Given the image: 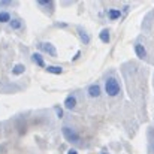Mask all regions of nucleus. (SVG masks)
<instances>
[{
  "mask_svg": "<svg viewBox=\"0 0 154 154\" xmlns=\"http://www.w3.org/2000/svg\"><path fill=\"white\" fill-rule=\"evenodd\" d=\"M105 91L109 97H115L120 94L121 91V87H120V82L115 76H108L106 78V82H105Z\"/></svg>",
  "mask_w": 154,
  "mask_h": 154,
  "instance_id": "nucleus-1",
  "label": "nucleus"
},
{
  "mask_svg": "<svg viewBox=\"0 0 154 154\" xmlns=\"http://www.w3.org/2000/svg\"><path fill=\"white\" fill-rule=\"evenodd\" d=\"M61 133H63V136L66 138V141L70 142V144H78V142L81 141L79 135H78L73 129H70V127H67V126H64V127L61 129Z\"/></svg>",
  "mask_w": 154,
  "mask_h": 154,
  "instance_id": "nucleus-2",
  "label": "nucleus"
},
{
  "mask_svg": "<svg viewBox=\"0 0 154 154\" xmlns=\"http://www.w3.org/2000/svg\"><path fill=\"white\" fill-rule=\"evenodd\" d=\"M39 48L42 50L44 52H47V54H50L51 57H57V51H55V47L50 44V42H41L39 44Z\"/></svg>",
  "mask_w": 154,
  "mask_h": 154,
  "instance_id": "nucleus-3",
  "label": "nucleus"
},
{
  "mask_svg": "<svg viewBox=\"0 0 154 154\" xmlns=\"http://www.w3.org/2000/svg\"><path fill=\"white\" fill-rule=\"evenodd\" d=\"M88 96L90 97H99L100 96V85L99 84H93L88 87Z\"/></svg>",
  "mask_w": 154,
  "mask_h": 154,
  "instance_id": "nucleus-4",
  "label": "nucleus"
},
{
  "mask_svg": "<svg viewBox=\"0 0 154 154\" xmlns=\"http://www.w3.org/2000/svg\"><path fill=\"white\" fill-rule=\"evenodd\" d=\"M12 20V14L9 11H0V24H9Z\"/></svg>",
  "mask_w": 154,
  "mask_h": 154,
  "instance_id": "nucleus-5",
  "label": "nucleus"
},
{
  "mask_svg": "<svg viewBox=\"0 0 154 154\" xmlns=\"http://www.w3.org/2000/svg\"><path fill=\"white\" fill-rule=\"evenodd\" d=\"M135 52H136L138 58H141V60H144V58L147 57L145 47H144V45H141V44H136V45H135Z\"/></svg>",
  "mask_w": 154,
  "mask_h": 154,
  "instance_id": "nucleus-6",
  "label": "nucleus"
},
{
  "mask_svg": "<svg viewBox=\"0 0 154 154\" xmlns=\"http://www.w3.org/2000/svg\"><path fill=\"white\" fill-rule=\"evenodd\" d=\"M75 106H76V97H75L73 94L67 96L66 100H64V108H66V109H73Z\"/></svg>",
  "mask_w": 154,
  "mask_h": 154,
  "instance_id": "nucleus-7",
  "label": "nucleus"
},
{
  "mask_svg": "<svg viewBox=\"0 0 154 154\" xmlns=\"http://www.w3.org/2000/svg\"><path fill=\"white\" fill-rule=\"evenodd\" d=\"M76 30H78V35H79L81 41H82V42L87 45V44L90 42V36H88V33H87V32H85V30H84L81 26H78V27H76Z\"/></svg>",
  "mask_w": 154,
  "mask_h": 154,
  "instance_id": "nucleus-8",
  "label": "nucleus"
},
{
  "mask_svg": "<svg viewBox=\"0 0 154 154\" xmlns=\"http://www.w3.org/2000/svg\"><path fill=\"white\" fill-rule=\"evenodd\" d=\"M9 26H11V29L12 30H20L21 27H23V20L21 18H12L11 20V23H9Z\"/></svg>",
  "mask_w": 154,
  "mask_h": 154,
  "instance_id": "nucleus-9",
  "label": "nucleus"
},
{
  "mask_svg": "<svg viewBox=\"0 0 154 154\" xmlns=\"http://www.w3.org/2000/svg\"><path fill=\"white\" fill-rule=\"evenodd\" d=\"M32 60H33V63H36V64H38V66H41V67H44V66H45V60H44V57H42L39 52L32 54Z\"/></svg>",
  "mask_w": 154,
  "mask_h": 154,
  "instance_id": "nucleus-10",
  "label": "nucleus"
},
{
  "mask_svg": "<svg viewBox=\"0 0 154 154\" xmlns=\"http://www.w3.org/2000/svg\"><path fill=\"white\" fill-rule=\"evenodd\" d=\"M121 17V11L120 9H109L108 11V18L111 20V21H115V20H118Z\"/></svg>",
  "mask_w": 154,
  "mask_h": 154,
  "instance_id": "nucleus-11",
  "label": "nucleus"
},
{
  "mask_svg": "<svg viewBox=\"0 0 154 154\" xmlns=\"http://www.w3.org/2000/svg\"><path fill=\"white\" fill-rule=\"evenodd\" d=\"M109 36H111V35H109V30H108V29H103L102 32L99 33V38H100V41H102L103 44H108V42L111 41Z\"/></svg>",
  "mask_w": 154,
  "mask_h": 154,
  "instance_id": "nucleus-12",
  "label": "nucleus"
},
{
  "mask_svg": "<svg viewBox=\"0 0 154 154\" xmlns=\"http://www.w3.org/2000/svg\"><path fill=\"white\" fill-rule=\"evenodd\" d=\"M47 72H48V73H52V75H60V73L63 72V69H61L60 66H48V67H47Z\"/></svg>",
  "mask_w": 154,
  "mask_h": 154,
  "instance_id": "nucleus-13",
  "label": "nucleus"
},
{
  "mask_svg": "<svg viewBox=\"0 0 154 154\" xmlns=\"http://www.w3.org/2000/svg\"><path fill=\"white\" fill-rule=\"evenodd\" d=\"M24 70H26L24 64H15L14 69H12V73L14 75H21V73H24Z\"/></svg>",
  "mask_w": 154,
  "mask_h": 154,
  "instance_id": "nucleus-14",
  "label": "nucleus"
},
{
  "mask_svg": "<svg viewBox=\"0 0 154 154\" xmlns=\"http://www.w3.org/2000/svg\"><path fill=\"white\" fill-rule=\"evenodd\" d=\"M38 5H39V6H47V5H50V2H48V0H39Z\"/></svg>",
  "mask_w": 154,
  "mask_h": 154,
  "instance_id": "nucleus-15",
  "label": "nucleus"
},
{
  "mask_svg": "<svg viewBox=\"0 0 154 154\" xmlns=\"http://www.w3.org/2000/svg\"><path fill=\"white\" fill-rule=\"evenodd\" d=\"M57 117H58V118L63 117V109H57Z\"/></svg>",
  "mask_w": 154,
  "mask_h": 154,
  "instance_id": "nucleus-16",
  "label": "nucleus"
},
{
  "mask_svg": "<svg viewBox=\"0 0 154 154\" xmlns=\"http://www.w3.org/2000/svg\"><path fill=\"white\" fill-rule=\"evenodd\" d=\"M67 154H78V153H76V150H72V148H70V150L67 151Z\"/></svg>",
  "mask_w": 154,
  "mask_h": 154,
  "instance_id": "nucleus-17",
  "label": "nucleus"
},
{
  "mask_svg": "<svg viewBox=\"0 0 154 154\" xmlns=\"http://www.w3.org/2000/svg\"><path fill=\"white\" fill-rule=\"evenodd\" d=\"M103 154H106V153H103Z\"/></svg>",
  "mask_w": 154,
  "mask_h": 154,
  "instance_id": "nucleus-18",
  "label": "nucleus"
}]
</instances>
